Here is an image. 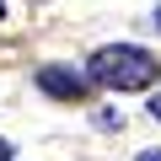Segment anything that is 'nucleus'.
<instances>
[{"instance_id":"nucleus-2","label":"nucleus","mask_w":161,"mask_h":161,"mask_svg":"<svg viewBox=\"0 0 161 161\" xmlns=\"http://www.w3.org/2000/svg\"><path fill=\"white\" fill-rule=\"evenodd\" d=\"M38 86H43L48 97H59V102H86L92 80L75 75V70H59V64H43V70H38Z\"/></svg>"},{"instance_id":"nucleus-5","label":"nucleus","mask_w":161,"mask_h":161,"mask_svg":"<svg viewBox=\"0 0 161 161\" xmlns=\"http://www.w3.org/2000/svg\"><path fill=\"white\" fill-rule=\"evenodd\" d=\"M150 108H156V118H161V97H156V102H150Z\"/></svg>"},{"instance_id":"nucleus-6","label":"nucleus","mask_w":161,"mask_h":161,"mask_svg":"<svg viewBox=\"0 0 161 161\" xmlns=\"http://www.w3.org/2000/svg\"><path fill=\"white\" fill-rule=\"evenodd\" d=\"M0 16H6V0H0Z\"/></svg>"},{"instance_id":"nucleus-4","label":"nucleus","mask_w":161,"mask_h":161,"mask_svg":"<svg viewBox=\"0 0 161 161\" xmlns=\"http://www.w3.org/2000/svg\"><path fill=\"white\" fill-rule=\"evenodd\" d=\"M140 161H161V150H145V156H140Z\"/></svg>"},{"instance_id":"nucleus-7","label":"nucleus","mask_w":161,"mask_h":161,"mask_svg":"<svg viewBox=\"0 0 161 161\" xmlns=\"http://www.w3.org/2000/svg\"><path fill=\"white\" fill-rule=\"evenodd\" d=\"M156 27H161V16H156Z\"/></svg>"},{"instance_id":"nucleus-3","label":"nucleus","mask_w":161,"mask_h":161,"mask_svg":"<svg viewBox=\"0 0 161 161\" xmlns=\"http://www.w3.org/2000/svg\"><path fill=\"white\" fill-rule=\"evenodd\" d=\"M0 161H11V145H6V140H0Z\"/></svg>"},{"instance_id":"nucleus-1","label":"nucleus","mask_w":161,"mask_h":161,"mask_svg":"<svg viewBox=\"0 0 161 161\" xmlns=\"http://www.w3.org/2000/svg\"><path fill=\"white\" fill-rule=\"evenodd\" d=\"M156 75H161V64L145 48H134V43H113V48H97L92 54V80H97V86L145 92V86H156Z\"/></svg>"}]
</instances>
